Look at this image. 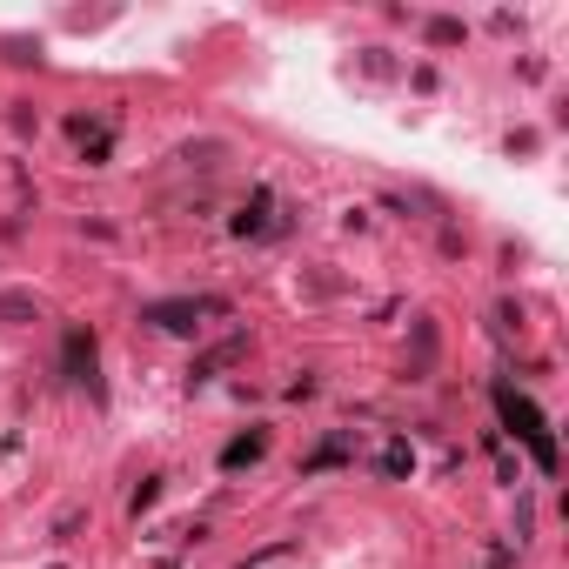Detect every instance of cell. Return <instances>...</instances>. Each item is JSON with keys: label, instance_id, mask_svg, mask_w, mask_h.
<instances>
[{"label": "cell", "instance_id": "obj_1", "mask_svg": "<svg viewBox=\"0 0 569 569\" xmlns=\"http://www.w3.org/2000/svg\"><path fill=\"white\" fill-rule=\"evenodd\" d=\"M503 416H509V429H516V436L536 449V462H543V469H556V442H549V422L529 409L523 395H509V389H503Z\"/></svg>", "mask_w": 569, "mask_h": 569}, {"label": "cell", "instance_id": "obj_2", "mask_svg": "<svg viewBox=\"0 0 569 569\" xmlns=\"http://www.w3.org/2000/svg\"><path fill=\"white\" fill-rule=\"evenodd\" d=\"M27 308H34L27 295H0V315H27Z\"/></svg>", "mask_w": 569, "mask_h": 569}]
</instances>
